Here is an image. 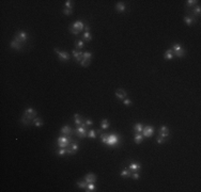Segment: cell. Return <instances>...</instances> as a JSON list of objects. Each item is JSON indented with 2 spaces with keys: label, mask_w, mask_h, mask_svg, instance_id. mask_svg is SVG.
<instances>
[{
  "label": "cell",
  "mask_w": 201,
  "mask_h": 192,
  "mask_svg": "<svg viewBox=\"0 0 201 192\" xmlns=\"http://www.w3.org/2000/svg\"><path fill=\"white\" fill-rule=\"evenodd\" d=\"M101 123H102V124H101L102 129H108V128H109V126H110V122L108 121L107 118H104V120H102Z\"/></svg>",
  "instance_id": "7402d4cb"
},
{
  "label": "cell",
  "mask_w": 201,
  "mask_h": 192,
  "mask_svg": "<svg viewBox=\"0 0 201 192\" xmlns=\"http://www.w3.org/2000/svg\"><path fill=\"white\" fill-rule=\"evenodd\" d=\"M14 39L23 44V43H26V42H27V40H28V34H27V32H25V31H19V32L16 33V35H15Z\"/></svg>",
  "instance_id": "8992f818"
},
{
  "label": "cell",
  "mask_w": 201,
  "mask_h": 192,
  "mask_svg": "<svg viewBox=\"0 0 201 192\" xmlns=\"http://www.w3.org/2000/svg\"><path fill=\"white\" fill-rule=\"evenodd\" d=\"M90 62L91 61H89V60H87V59H82L81 61H80V65L81 66H84V67H87V66H89L90 65Z\"/></svg>",
  "instance_id": "e575fe53"
},
{
  "label": "cell",
  "mask_w": 201,
  "mask_h": 192,
  "mask_svg": "<svg viewBox=\"0 0 201 192\" xmlns=\"http://www.w3.org/2000/svg\"><path fill=\"white\" fill-rule=\"evenodd\" d=\"M95 186H94V183H89L87 184V192H91V191H95Z\"/></svg>",
  "instance_id": "f1b7e54d"
},
{
  "label": "cell",
  "mask_w": 201,
  "mask_h": 192,
  "mask_svg": "<svg viewBox=\"0 0 201 192\" xmlns=\"http://www.w3.org/2000/svg\"><path fill=\"white\" fill-rule=\"evenodd\" d=\"M194 22H196V19H194L193 17H190V16H185L184 17V23L187 26H192Z\"/></svg>",
  "instance_id": "484cf974"
},
{
  "label": "cell",
  "mask_w": 201,
  "mask_h": 192,
  "mask_svg": "<svg viewBox=\"0 0 201 192\" xmlns=\"http://www.w3.org/2000/svg\"><path fill=\"white\" fill-rule=\"evenodd\" d=\"M200 13H201V8H200V6H197L196 8L193 9V12H192L190 17H193L194 19H196V16H199Z\"/></svg>",
  "instance_id": "e0dca14e"
},
{
  "label": "cell",
  "mask_w": 201,
  "mask_h": 192,
  "mask_svg": "<svg viewBox=\"0 0 201 192\" xmlns=\"http://www.w3.org/2000/svg\"><path fill=\"white\" fill-rule=\"evenodd\" d=\"M85 124H86V126H91V125H93V121H91V120H86V121H85Z\"/></svg>",
  "instance_id": "bcb514c9"
},
{
  "label": "cell",
  "mask_w": 201,
  "mask_h": 192,
  "mask_svg": "<svg viewBox=\"0 0 201 192\" xmlns=\"http://www.w3.org/2000/svg\"><path fill=\"white\" fill-rule=\"evenodd\" d=\"M116 10L119 13H123L126 10V7H125V4L123 3V2H118L117 4H116Z\"/></svg>",
  "instance_id": "ac0fdd59"
},
{
  "label": "cell",
  "mask_w": 201,
  "mask_h": 192,
  "mask_svg": "<svg viewBox=\"0 0 201 192\" xmlns=\"http://www.w3.org/2000/svg\"><path fill=\"white\" fill-rule=\"evenodd\" d=\"M141 133L143 134V137H145V138H150V137L153 136V133H154V127H152V126L143 127V130H142Z\"/></svg>",
  "instance_id": "ba28073f"
},
{
  "label": "cell",
  "mask_w": 201,
  "mask_h": 192,
  "mask_svg": "<svg viewBox=\"0 0 201 192\" xmlns=\"http://www.w3.org/2000/svg\"><path fill=\"white\" fill-rule=\"evenodd\" d=\"M85 31H90V27H89V25H87V24H85Z\"/></svg>",
  "instance_id": "7dc6e473"
},
{
  "label": "cell",
  "mask_w": 201,
  "mask_h": 192,
  "mask_svg": "<svg viewBox=\"0 0 201 192\" xmlns=\"http://www.w3.org/2000/svg\"><path fill=\"white\" fill-rule=\"evenodd\" d=\"M131 177L133 179H135V180L139 179V173L138 172H132V176H131Z\"/></svg>",
  "instance_id": "ab89813d"
},
{
  "label": "cell",
  "mask_w": 201,
  "mask_h": 192,
  "mask_svg": "<svg viewBox=\"0 0 201 192\" xmlns=\"http://www.w3.org/2000/svg\"><path fill=\"white\" fill-rule=\"evenodd\" d=\"M54 50H55V53L57 54V56L59 57L60 61L64 62V61H69L70 60V55L68 53H65V51H60L58 48H54Z\"/></svg>",
  "instance_id": "52a82bcc"
},
{
  "label": "cell",
  "mask_w": 201,
  "mask_h": 192,
  "mask_svg": "<svg viewBox=\"0 0 201 192\" xmlns=\"http://www.w3.org/2000/svg\"><path fill=\"white\" fill-rule=\"evenodd\" d=\"M66 154H68V155H74L75 153H74L73 150H72V148L69 146V147H66Z\"/></svg>",
  "instance_id": "f6af8a7d"
},
{
  "label": "cell",
  "mask_w": 201,
  "mask_h": 192,
  "mask_svg": "<svg viewBox=\"0 0 201 192\" xmlns=\"http://www.w3.org/2000/svg\"><path fill=\"white\" fill-rule=\"evenodd\" d=\"M70 147L72 148V150L76 154V152L78 150V143H76V142H72L71 143V145H70Z\"/></svg>",
  "instance_id": "1f68e13d"
},
{
  "label": "cell",
  "mask_w": 201,
  "mask_h": 192,
  "mask_svg": "<svg viewBox=\"0 0 201 192\" xmlns=\"http://www.w3.org/2000/svg\"><path fill=\"white\" fill-rule=\"evenodd\" d=\"M169 136H170L169 128H168L167 126H165V125L161 126V128H159V137H162V138H165V139H166V138H167V137H169Z\"/></svg>",
  "instance_id": "9c48e42d"
},
{
  "label": "cell",
  "mask_w": 201,
  "mask_h": 192,
  "mask_svg": "<svg viewBox=\"0 0 201 192\" xmlns=\"http://www.w3.org/2000/svg\"><path fill=\"white\" fill-rule=\"evenodd\" d=\"M61 134H64V136H72L73 134V129L71 128V126L66 125V126H63L61 128Z\"/></svg>",
  "instance_id": "8fae6325"
},
{
  "label": "cell",
  "mask_w": 201,
  "mask_h": 192,
  "mask_svg": "<svg viewBox=\"0 0 201 192\" xmlns=\"http://www.w3.org/2000/svg\"><path fill=\"white\" fill-rule=\"evenodd\" d=\"M10 46H11V48L12 49H15V50H20L23 48V44L20 43V42H18V41H16V40H13L12 42H11V44H10Z\"/></svg>",
  "instance_id": "5bb4252c"
},
{
  "label": "cell",
  "mask_w": 201,
  "mask_h": 192,
  "mask_svg": "<svg viewBox=\"0 0 201 192\" xmlns=\"http://www.w3.org/2000/svg\"><path fill=\"white\" fill-rule=\"evenodd\" d=\"M198 3V1H196V0H188V1H186V7L187 8H190V7H194Z\"/></svg>",
  "instance_id": "836d02e7"
},
{
  "label": "cell",
  "mask_w": 201,
  "mask_h": 192,
  "mask_svg": "<svg viewBox=\"0 0 201 192\" xmlns=\"http://www.w3.org/2000/svg\"><path fill=\"white\" fill-rule=\"evenodd\" d=\"M171 49L173 51V55L177 56L178 58H183V57L185 56V53H186V50L182 47L181 44H177V43L173 44V47Z\"/></svg>",
  "instance_id": "7a4b0ae2"
},
{
  "label": "cell",
  "mask_w": 201,
  "mask_h": 192,
  "mask_svg": "<svg viewBox=\"0 0 201 192\" xmlns=\"http://www.w3.org/2000/svg\"><path fill=\"white\" fill-rule=\"evenodd\" d=\"M141 169V165L139 162H135V161H132L130 163V170L132 172H139Z\"/></svg>",
  "instance_id": "7c38bea8"
},
{
  "label": "cell",
  "mask_w": 201,
  "mask_h": 192,
  "mask_svg": "<svg viewBox=\"0 0 201 192\" xmlns=\"http://www.w3.org/2000/svg\"><path fill=\"white\" fill-rule=\"evenodd\" d=\"M108 136L109 134H107V133H102L101 134V141L103 142V143H107V140H108Z\"/></svg>",
  "instance_id": "d590c367"
},
{
  "label": "cell",
  "mask_w": 201,
  "mask_h": 192,
  "mask_svg": "<svg viewBox=\"0 0 201 192\" xmlns=\"http://www.w3.org/2000/svg\"><path fill=\"white\" fill-rule=\"evenodd\" d=\"M88 138L90 139H95L96 138V131L91 129V130H88Z\"/></svg>",
  "instance_id": "d6a6232c"
},
{
  "label": "cell",
  "mask_w": 201,
  "mask_h": 192,
  "mask_svg": "<svg viewBox=\"0 0 201 192\" xmlns=\"http://www.w3.org/2000/svg\"><path fill=\"white\" fill-rule=\"evenodd\" d=\"M165 141H166V139H165V138H162V137H157V139H156V142L157 143H159V144H162V143H164Z\"/></svg>",
  "instance_id": "7bdbcfd3"
},
{
  "label": "cell",
  "mask_w": 201,
  "mask_h": 192,
  "mask_svg": "<svg viewBox=\"0 0 201 192\" xmlns=\"http://www.w3.org/2000/svg\"><path fill=\"white\" fill-rule=\"evenodd\" d=\"M75 46H76V48L77 49H82V48H84V46H85V43H84V41H76V42H75Z\"/></svg>",
  "instance_id": "f546056e"
},
{
  "label": "cell",
  "mask_w": 201,
  "mask_h": 192,
  "mask_svg": "<svg viewBox=\"0 0 201 192\" xmlns=\"http://www.w3.org/2000/svg\"><path fill=\"white\" fill-rule=\"evenodd\" d=\"M76 185L78 186V188H80V189H86L87 188V183H86V181L78 180V181H76Z\"/></svg>",
  "instance_id": "4dcf8cb0"
},
{
  "label": "cell",
  "mask_w": 201,
  "mask_h": 192,
  "mask_svg": "<svg viewBox=\"0 0 201 192\" xmlns=\"http://www.w3.org/2000/svg\"><path fill=\"white\" fill-rule=\"evenodd\" d=\"M74 121H75V124H76L77 126H79V125H81V124H84V118H82L78 113H75Z\"/></svg>",
  "instance_id": "ffe728a7"
},
{
  "label": "cell",
  "mask_w": 201,
  "mask_h": 192,
  "mask_svg": "<svg viewBox=\"0 0 201 192\" xmlns=\"http://www.w3.org/2000/svg\"><path fill=\"white\" fill-rule=\"evenodd\" d=\"M72 13H73V11H72V10H70V9H66V8H65V9L63 10V14L66 15V16H69V15H71Z\"/></svg>",
  "instance_id": "60d3db41"
},
{
  "label": "cell",
  "mask_w": 201,
  "mask_h": 192,
  "mask_svg": "<svg viewBox=\"0 0 201 192\" xmlns=\"http://www.w3.org/2000/svg\"><path fill=\"white\" fill-rule=\"evenodd\" d=\"M120 141V136H117L115 133H111L108 136V140H107V145L108 146H115L117 143H119Z\"/></svg>",
  "instance_id": "5b68a950"
},
{
  "label": "cell",
  "mask_w": 201,
  "mask_h": 192,
  "mask_svg": "<svg viewBox=\"0 0 201 192\" xmlns=\"http://www.w3.org/2000/svg\"><path fill=\"white\" fill-rule=\"evenodd\" d=\"M85 181H86L87 184H89V183H95V181H96V176L94 174H92V173L87 174L85 176Z\"/></svg>",
  "instance_id": "2e32d148"
},
{
  "label": "cell",
  "mask_w": 201,
  "mask_h": 192,
  "mask_svg": "<svg viewBox=\"0 0 201 192\" xmlns=\"http://www.w3.org/2000/svg\"><path fill=\"white\" fill-rule=\"evenodd\" d=\"M65 7H66V9L73 10V6H72V1H70V0H68V1H65Z\"/></svg>",
  "instance_id": "b9f144b4"
},
{
  "label": "cell",
  "mask_w": 201,
  "mask_h": 192,
  "mask_svg": "<svg viewBox=\"0 0 201 192\" xmlns=\"http://www.w3.org/2000/svg\"><path fill=\"white\" fill-rule=\"evenodd\" d=\"M133 128H134V130H135L136 132H138V133H141L142 130H143V126H142V124H140V123L135 124Z\"/></svg>",
  "instance_id": "cb8c5ba5"
},
{
  "label": "cell",
  "mask_w": 201,
  "mask_h": 192,
  "mask_svg": "<svg viewBox=\"0 0 201 192\" xmlns=\"http://www.w3.org/2000/svg\"><path fill=\"white\" fill-rule=\"evenodd\" d=\"M66 154V148H60L59 150H57V155L58 156H63V155H65Z\"/></svg>",
  "instance_id": "8d00e7d4"
},
{
  "label": "cell",
  "mask_w": 201,
  "mask_h": 192,
  "mask_svg": "<svg viewBox=\"0 0 201 192\" xmlns=\"http://www.w3.org/2000/svg\"><path fill=\"white\" fill-rule=\"evenodd\" d=\"M71 26L74 29H76L77 31H79V32H81V31L84 30V28H85V24L82 22H80V20H77V22H75L73 25H71Z\"/></svg>",
  "instance_id": "4fadbf2b"
},
{
  "label": "cell",
  "mask_w": 201,
  "mask_h": 192,
  "mask_svg": "<svg viewBox=\"0 0 201 192\" xmlns=\"http://www.w3.org/2000/svg\"><path fill=\"white\" fill-rule=\"evenodd\" d=\"M84 58H85V59H87V60H89V61H91L92 54H91V53H89V51H86V53H84Z\"/></svg>",
  "instance_id": "74e56055"
},
{
  "label": "cell",
  "mask_w": 201,
  "mask_h": 192,
  "mask_svg": "<svg viewBox=\"0 0 201 192\" xmlns=\"http://www.w3.org/2000/svg\"><path fill=\"white\" fill-rule=\"evenodd\" d=\"M32 123H33L37 127H41V126H43V124H44L43 120H42V118H40V117H35V118H33Z\"/></svg>",
  "instance_id": "603a6c76"
},
{
  "label": "cell",
  "mask_w": 201,
  "mask_h": 192,
  "mask_svg": "<svg viewBox=\"0 0 201 192\" xmlns=\"http://www.w3.org/2000/svg\"><path fill=\"white\" fill-rule=\"evenodd\" d=\"M143 134L142 133H136L135 134V137H134V141H135V143H137V144H139V143H141L142 141H143Z\"/></svg>",
  "instance_id": "44dd1931"
},
{
  "label": "cell",
  "mask_w": 201,
  "mask_h": 192,
  "mask_svg": "<svg viewBox=\"0 0 201 192\" xmlns=\"http://www.w3.org/2000/svg\"><path fill=\"white\" fill-rule=\"evenodd\" d=\"M82 38H84V40L86 41V42H90V41L92 40V34L90 33V31H85Z\"/></svg>",
  "instance_id": "4316f807"
},
{
  "label": "cell",
  "mask_w": 201,
  "mask_h": 192,
  "mask_svg": "<svg viewBox=\"0 0 201 192\" xmlns=\"http://www.w3.org/2000/svg\"><path fill=\"white\" fill-rule=\"evenodd\" d=\"M57 143H58L60 148H66V147H69L71 145L72 138H71V136H64V134H61V136L58 137V139H57Z\"/></svg>",
  "instance_id": "6da1fadb"
},
{
  "label": "cell",
  "mask_w": 201,
  "mask_h": 192,
  "mask_svg": "<svg viewBox=\"0 0 201 192\" xmlns=\"http://www.w3.org/2000/svg\"><path fill=\"white\" fill-rule=\"evenodd\" d=\"M173 51H172V49L171 48H169V49H167L166 51H165V55H164V58L166 59V60H171L172 58H173Z\"/></svg>",
  "instance_id": "d6986e66"
},
{
  "label": "cell",
  "mask_w": 201,
  "mask_h": 192,
  "mask_svg": "<svg viewBox=\"0 0 201 192\" xmlns=\"http://www.w3.org/2000/svg\"><path fill=\"white\" fill-rule=\"evenodd\" d=\"M37 114H38L37 110L33 109V108H27L24 111V116H26L30 121H33V118L37 117Z\"/></svg>",
  "instance_id": "277c9868"
},
{
  "label": "cell",
  "mask_w": 201,
  "mask_h": 192,
  "mask_svg": "<svg viewBox=\"0 0 201 192\" xmlns=\"http://www.w3.org/2000/svg\"><path fill=\"white\" fill-rule=\"evenodd\" d=\"M120 175L122 176V177H131V176H132V171L124 169V170H122V172L120 173Z\"/></svg>",
  "instance_id": "d4e9b609"
},
{
  "label": "cell",
  "mask_w": 201,
  "mask_h": 192,
  "mask_svg": "<svg viewBox=\"0 0 201 192\" xmlns=\"http://www.w3.org/2000/svg\"><path fill=\"white\" fill-rule=\"evenodd\" d=\"M123 103H124L125 106H131L132 105V100H130V99H127V98H125V99H123Z\"/></svg>",
  "instance_id": "ee69618b"
},
{
  "label": "cell",
  "mask_w": 201,
  "mask_h": 192,
  "mask_svg": "<svg viewBox=\"0 0 201 192\" xmlns=\"http://www.w3.org/2000/svg\"><path fill=\"white\" fill-rule=\"evenodd\" d=\"M75 132H76V134L79 138H86V137H88V130H87L86 124L84 123V124H81V125L77 126V128L75 129Z\"/></svg>",
  "instance_id": "3957f363"
},
{
  "label": "cell",
  "mask_w": 201,
  "mask_h": 192,
  "mask_svg": "<svg viewBox=\"0 0 201 192\" xmlns=\"http://www.w3.org/2000/svg\"><path fill=\"white\" fill-rule=\"evenodd\" d=\"M72 54H73V56H74V58L76 59V61L79 62V63H80V61L84 59V53H82L81 50L73 49V50H72Z\"/></svg>",
  "instance_id": "30bf717a"
},
{
  "label": "cell",
  "mask_w": 201,
  "mask_h": 192,
  "mask_svg": "<svg viewBox=\"0 0 201 192\" xmlns=\"http://www.w3.org/2000/svg\"><path fill=\"white\" fill-rule=\"evenodd\" d=\"M126 96H127V92H125L124 90L119 89L116 91V97L119 98V99H125Z\"/></svg>",
  "instance_id": "9a60e30c"
},
{
  "label": "cell",
  "mask_w": 201,
  "mask_h": 192,
  "mask_svg": "<svg viewBox=\"0 0 201 192\" xmlns=\"http://www.w3.org/2000/svg\"><path fill=\"white\" fill-rule=\"evenodd\" d=\"M70 32L72 33V34H74V35H78L79 34V31H77L76 29H74L72 26H70Z\"/></svg>",
  "instance_id": "f35d334b"
},
{
  "label": "cell",
  "mask_w": 201,
  "mask_h": 192,
  "mask_svg": "<svg viewBox=\"0 0 201 192\" xmlns=\"http://www.w3.org/2000/svg\"><path fill=\"white\" fill-rule=\"evenodd\" d=\"M20 122H22V124H24L25 126H29V125H31V124H33L32 121L28 120V118L26 117V116H24V115H23V117H22V120H20Z\"/></svg>",
  "instance_id": "83f0119b"
}]
</instances>
